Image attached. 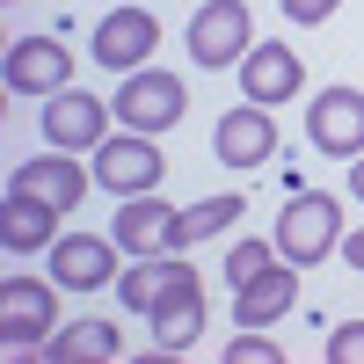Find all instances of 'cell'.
Returning <instances> with one entry per match:
<instances>
[{"label":"cell","instance_id":"obj_1","mask_svg":"<svg viewBox=\"0 0 364 364\" xmlns=\"http://www.w3.org/2000/svg\"><path fill=\"white\" fill-rule=\"evenodd\" d=\"M277 255L291 262V269H314V262H328L343 248V204L328 197V190H291V204L277 211Z\"/></svg>","mask_w":364,"mask_h":364},{"label":"cell","instance_id":"obj_2","mask_svg":"<svg viewBox=\"0 0 364 364\" xmlns=\"http://www.w3.org/2000/svg\"><path fill=\"white\" fill-rule=\"evenodd\" d=\"M58 291L66 284H44V277H8L0 284V343H8L15 357L22 350H37V343H51V328H58Z\"/></svg>","mask_w":364,"mask_h":364},{"label":"cell","instance_id":"obj_3","mask_svg":"<svg viewBox=\"0 0 364 364\" xmlns=\"http://www.w3.org/2000/svg\"><path fill=\"white\" fill-rule=\"evenodd\" d=\"M248 51H255L248 0H204L197 22H190V58L197 66H240Z\"/></svg>","mask_w":364,"mask_h":364},{"label":"cell","instance_id":"obj_4","mask_svg":"<svg viewBox=\"0 0 364 364\" xmlns=\"http://www.w3.org/2000/svg\"><path fill=\"white\" fill-rule=\"evenodd\" d=\"M161 175H168V161H161L154 132H124V139H102V146H95V182L117 190V197L161 190Z\"/></svg>","mask_w":364,"mask_h":364},{"label":"cell","instance_id":"obj_5","mask_svg":"<svg viewBox=\"0 0 364 364\" xmlns=\"http://www.w3.org/2000/svg\"><path fill=\"white\" fill-rule=\"evenodd\" d=\"M306 139L328 161H357L364 154V87H321L314 117H306Z\"/></svg>","mask_w":364,"mask_h":364},{"label":"cell","instance_id":"obj_6","mask_svg":"<svg viewBox=\"0 0 364 364\" xmlns=\"http://www.w3.org/2000/svg\"><path fill=\"white\" fill-rule=\"evenodd\" d=\"M182 73H168V66H139V73H124V87H117V117H124L132 132H168L175 117H182Z\"/></svg>","mask_w":364,"mask_h":364},{"label":"cell","instance_id":"obj_7","mask_svg":"<svg viewBox=\"0 0 364 364\" xmlns=\"http://www.w3.org/2000/svg\"><path fill=\"white\" fill-rule=\"evenodd\" d=\"M154 44H161V22L146 8H109L95 22V37H87V58L109 73H139V58H154Z\"/></svg>","mask_w":364,"mask_h":364},{"label":"cell","instance_id":"obj_8","mask_svg":"<svg viewBox=\"0 0 364 364\" xmlns=\"http://www.w3.org/2000/svg\"><path fill=\"white\" fill-rule=\"evenodd\" d=\"M117 248L124 255H182V211L161 204V190L146 197H124V211H117Z\"/></svg>","mask_w":364,"mask_h":364},{"label":"cell","instance_id":"obj_9","mask_svg":"<svg viewBox=\"0 0 364 364\" xmlns=\"http://www.w3.org/2000/svg\"><path fill=\"white\" fill-rule=\"evenodd\" d=\"M37 124H44V139L58 146V154H80V146L95 154V146L109 139V109H102L95 95H73V87H58V95H44V117H37Z\"/></svg>","mask_w":364,"mask_h":364},{"label":"cell","instance_id":"obj_10","mask_svg":"<svg viewBox=\"0 0 364 364\" xmlns=\"http://www.w3.org/2000/svg\"><path fill=\"white\" fill-rule=\"evenodd\" d=\"M51 277L66 291L117 284V233H66V240H51Z\"/></svg>","mask_w":364,"mask_h":364},{"label":"cell","instance_id":"obj_11","mask_svg":"<svg viewBox=\"0 0 364 364\" xmlns=\"http://www.w3.org/2000/svg\"><path fill=\"white\" fill-rule=\"evenodd\" d=\"M299 87H306V66L291 58V44H255L248 58H240V95H248L255 109H277V102H291Z\"/></svg>","mask_w":364,"mask_h":364},{"label":"cell","instance_id":"obj_12","mask_svg":"<svg viewBox=\"0 0 364 364\" xmlns=\"http://www.w3.org/2000/svg\"><path fill=\"white\" fill-rule=\"evenodd\" d=\"M73 80V58L58 37H15L8 44V87L15 95H58Z\"/></svg>","mask_w":364,"mask_h":364},{"label":"cell","instance_id":"obj_13","mask_svg":"<svg viewBox=\"0 0 364 364\" xmlns=\"http://www.w3.org/2000/svg\"><path fill=\"white\" fill-rule=\"evenodd\" d=\"M211 154H219L226 168H262L269 154H277V124L255 109V102H240L219 117V132H211Z\"/></svg>","mask_w":364,"mask_h":364},{"label":"cell","instance_id":"obj_14","mask_svg":"<svg viewBox=\"0 0 364 364\" xmlns=\"http://www.w3.org/2000/svg\"><path fill=\"white\" fill-rule=\"evenodd\" d=\"M8 190L37 197V204H51V211H73V204H80V190H87V175H80V161H66V154L51 146V154L22 161V168L8 175Z\"/></svg>","mask_w":364,"mask_h":364},{"label":"cell","instance_id":"obj_15","mask_svg":"<svg viewBox=\"0 0 364 364\" xmlns=\"http://www.w3.org/2000/svg\"><path fill=\"white\" fill-rule=\"evenodd\" d=\"M182 284H197V262H182V255H139L124 277H117V299H124L132 314H154L168 291H182Z\"/></svg>","mask_w":364,"mask_h":364},{"label":"cell","instance_id":"obj_16","mask_svg":"<svg viewBox=\"0 0 364 364\" xmlns=\"http://www.w3.org/2000/svg\"><path fill=\"white\" fill-rule=\"evenodd\" d=\"M291 299H299L291 262H269L262 277H248V284L233 291V321H240V328H269V321H284V314H291Z\"/></svg>","mask_w":364,"mask_h":364},{"label":"cell","instance_id":"obj_17","mask_svg":"<svg viewBox=\"0 0 364 364\" xmlns=\"http://www.w3.org/2000/svg\"><path fill=\"white\" fill-rule=\"evenodd\" d=\"M154 357H175L182 343H197L204 336V284H182V291H168L154 314Z\"/></svg>","mask_w":364,"mask_h":364},{"label":"cell","instance_id":"obj_18","mask_svg":"<svg viewBox=\"0 0 364 364\" xmlns=\"http://www.w3.org/2000/svg\"><path fill=\"white\" fill-rule=\"evenodd\" d=\"M51 226H58V211H51V204H37V197L8 190V211H0V240H8L15 255H29V248H51Z\"/></svg>","mask_w":364,"mask_h":364},{"label":"cell","instance_id":"obj_19","mask_svg":"<svg viewBox=\"0 0 364 364\" xmlns=\"http://www.w3.org/2000/svg\"><path fill=\"white\" fill-rule=\"evenodd\" d=\"M37 357H117V328L109 321H73V328H51V343Z\"/></svg>","mask_w":364,"mask_h":364},{"label":"cell","instance_id":"obj_20","mask_svg":"<svg viewBox=\"0 0 364 364\" xmlns=\"http://www.w3.org/2000/svg\"><path fill=\"white\" fill-rule=\"evenodd\" d=\"M240 219V197L226 190V197H204V204H190L182 211V248H197V240H211V233H226Z\"/></svg>","mask_w":364,"mask_h":364},{"label":"cell","instance_id":"obj_21","mask_svg":"<svg viewBox=\"0 0 364 364\" xmlns=\"http://www.w3.org/2000/svg\"><path fill=\"white\" fill-rule=\"evenodd\" d=\"M269 262H277V240H240V248L226 255V284L240 291V284H248V277H262Z\"/></svg>","mask_w":364,"mask_h":364},{"label":"cell","instance_id":"obj_22","mask_svg":"<svg viewBox=\"0 0 364 364\" xmlns=\"http://www.w3.org/2000/svg\"><path fill=\"white\" fill-rule=\"evenodd\" d=\"M284 350H269L262 343V328H240V336H233V350H226V364H277Z\"/></svg>","mask_w":364,"mask_h":364},{"label":"cell","instance_id":"obj_23","mask_svg":"<svg viewBox=\"0 0 364 364\" xmlns=\"http://www.w3.org/2000/svg\"><path fill=\"white\" fill-rule=\"evenodd\" d=\"M328 364H364V321H343L328 336Z\"/></svg>","mask_w":364,"mask_h":364},{"label":"cell","instance_id":"obj_24","mask_svg":"<svg viewBox=\"0 0 364 364\" xmlns=\"http://www.w3.org/2000/svg\"><path fill=\"white\" fill-rule=\"evenodd\" d=\"M336 8H343V0H284V15H291V22H328Z\"/></svg>","mask_w":364,"mask_h":364},{"label":"cell","instance_id":"obj_25","mask_svg":"<svg viewBox=\"0 0 364 364\" xmlns=\"http://www.w3.org/2000/svg\"><path fill=\"white\" fill-rule=\"evenodd\" d=\"M343 255H350V269L364 277V233H343Z\"/></svg>","mask_w":364,"mask_h":364},{"label":"cell","instance_id":"obj_26","mask_svg":"<svg viewBox=\"0 0 364 364\" xmlns=\"http://www.w3.org/2000/svg\"><path fill=\"white\" fill-rule=\"evenodd\" d=\"M350 190H357V197H364V154H357V168H350Z\"/></svg>","mask_w":364,"mask_h":364}]
</instances>
